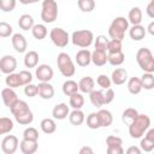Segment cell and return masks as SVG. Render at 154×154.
<instances>
[{
	"instance_id": "obj_56",
	"label": "cell",
	"mask_w": 154,
	"mask_h": 154,
	"mask_svg": "<svg viewBox=\"0 0 154 154\" xmlns=\"http://www.w3.org/2000/svg\"><path fill=\"white\" fill-rule=\"evenodd\" d=\"M147 29H148V32H149L150 35H154V22H150Z\"/></svg>"
},
{
	"instance_id": "obj_52",
	"label": "cell",
	"mask_w": 154,
	"mask_h": 154,
	"mask_svg": "<svg viewBox=\"0 0 154 154\" xmlns=\"http://www.w3.org/2000/svg\"><path fill=\"white\" fill-rule=\"evenodd\" d=\"M107 154H124L123 146L120 147H107Z\"/></svg>"
},
{
	"instance_id": "obj_31",
	"label": "cell",
	"mask_w": 154,
	"mask_h": 154,
	"mask_svg": "<svg viewBox=\"0 0 154 154\" xmlns=\"http://www.w3.org/2000/svg\"><path fill=\"white\" fill-rule=\"evenodd\" d=\"M14 119H16V122H17L18 124H20V125H29V124H31L32 120H34V114H32L31 109H28V111H25V112L18 114V116H14Z\"/></svg>"
},
{
	"instance_id": "obj_47",
	"label": "cell",
	"mask_w": 154,
	"mask_h": 154,
	"mask_svg": "<svg viewBox=\"0 0 154 154\" xmlns=\"http://www.w3.org/2000/svg\"><path fill=\"white\" fill-rule=\"evenodd\" d=\"M96 83L102 89H108V88H111V84H112L111 78L108 76H106V75H99L97 78H96Z\"/></svg>"
},
{
	"instance_id": "obj_3",
	"label": "cell",
	"mask_w": 154,
	"mask_h": 154,
	"mask_svg": "<svg viewBox=\"0 0 154 154\" xmlns=\"http://www.w3.org/2000/svg\"><path fill=\"white\" fill-rule=\"evenodd\" d=\"M136 61L144 72H154V58L149 48H140L136 53Z\"/></svg>"
},
{
	"instance_id": "obj_34",
	"label": "cell",
	"mask_w": 154,
	"mask_h": 154,
	"mask_svg": "<svg viewBox=\"0 0 154 154\" xmlns=\"http://www.w3.org/2000/svg\"><path fill=\"white\" fill-rule=\"evenodd\" d=\"M13 129V120L8 117H0V135L8 134Z\"/></svg>"
},
{
	"instance_id": "obj_38",
	"label": "cell",
	"mask_w": 154,
	"mask_h": 154,
	"mask_svg": "<svg viewBox=\"0 0 154 154\" xmlns=\"http://www.w3.org/2000/svg\"><path fill=\"white\" fill-rule=\"evenodd\" d=\"M28 109H30V108H29V105H28L25 101H23V100H18V101L10 108V111H11V113H12L13 116H18V114H20V113H23V112H25V111H28Z\"/></svg>"
},
{
	"instance_id": "obj_29",
	"label": "cell",
	"mask_w": 154,
	"mask_h": 154,
	"mask_svg": "<svg viewBox=\"0 0 154 154\" xmlns=\"http://www.w3.org/2000/svg\"><path fill=\"white\" fill-rule=\"evenodd\" d=\"M63 93L66 96H71L76 93H78V83L72 81V79H67L63 83Z\"/></svg>"
},
{
	"instance_id": "obj_28",
	"label": "cell",
	"mask_w": 154,
	"mask_h": 154,
	"mask_svg": "<svg viewBox=\"0 0 154 154\" xmlns=\"http://www.w3.org/2000/svg\"><path fill=\"white\" fill-rule=\"evenodd\" d=\"M40 128H41V130H42L45 134L51 135V134L55 132V130H57V124H55L54 119H52V118H45V119L41 120Z\"/></svg>"
},
{
	"instance_id": "obj_8",
	"label": "cell",
	"mask_w": 154,
	"mask_h": 154,
	"mask_svg": "<svg viewBox=\"0 0 154 154\" xmlns=\"http://www.w3.org/2000/svg\"><path fill=\"white\" fill-rule=\"evenodd\" d=\"M19 147V141L14 135H7L1 141V150L4 154H14Z\"/></svg>"
},
{
	"instance_id": "obj_44",
	"label": "cell",
	"mask_w": 154,
	"mask_h": 154,
	"mask_svg": "<svg viewBox=\"0 0 154 154\" xmlns=\"http://www.w3.org/2000/svg\"><path fill=\"white\" fill-rule=\"evenodd\" d=\"M23 140H29V141H37L38 140V131L37 129L29 126L23 131Z\"/></svg>"
},
{
	"instance_id": "obj_22",
	"label": "cell",
	"mask_w": 154,
	"mask_h": 154,
	"mask_svg": "<svg viewBox=\"0 0 154 154\" xmlns=\"http://www.w3.org/2000/svg\"><path fill=\"white\" fill-rule=\"evenodd\" d=\"M126 19L132 25H140L141 22H142V11H141V8L137 7V6L132 7L129 11V14H128V18Z\"/></svg>"
},
{
	"instance_id": "obj_19",
	"label": "cell",
	"mask_w": 154,
	"mask_h": 154,
	"mask_svg": "<svg viewBox=\"0 0 154 154\" xmlns=\"http://www.w3.org/2000/svg\"><path fill=\"white\" fill-rule=\"evenodd\" d=\"M38 148L37 141H29V140H22L19 142V149L23 154H34L36 153Z\"/></svg>"
},
{
	"instance_id": "obj_27",
	"label": "cell",
	"mask_w": 154,
	"mask_h": 154,
	"mask_svg": "<svg viewBox=\"0 0 154 154\" xmlns=\"http://www.w3.org/2000/svg\"><path fill=\"white\" fill-rule=\"evenodd\" d=\"M89 99H90V102L94 107H102L105 105L103 102V91L102 90H93L90 94H89Z\"/></svg>"
},
{
	"instance_id": "obj_54",
	"label": "cell",
	"mask_w": 154,
	"mask_h": 154,
	"mask_svg": "<svg viewBox=\"0 0 154 154\" xmlns=\"http://www.w3.org/2000/svg\"><path fill=\"white\" fill-rule=\"evenodd\" d=\"M146 12H147V14H148L149 18H154V0H152V1L148 4Z\"/></svg>"
},
{
	"instance_id": "obj_45",
	"label": "cell",
	"mask_w": 154,
	"mask_h": 154,
	"mask_svg": "<svg viewBox=\"0 0 154 154\" xmlns=\"http://www.w3.org/2000/svg\"><path fill=\"white\" fill-rule=\"evenodd\" d=\"M16 0H0V10L2 12H12L16 7Z\"/></svg>"
},
{
	"instance_id": "obj_36",
	"label": "cell",
	"mask_w": 154,
	"mask_h": 154,
	"mask_svg": "<svg viewBox=\"0 0 154 154\" xmlns=\"http://www.w3.org/2000/svg\"><path fill=\"white\" fill-rule=\"evenodd\" d=\"M5 83L7 85V88H11V89H14V88H18L22 85L20 83V78H19V75L18 73H11V75H7L6 78H5Z\"/></svg>"
},
{
	"instance_id": "obj_17",
	"label": "cell",
	"mask_w": 154,
	"mask_h": 154,
	"mask_svg": "<svg viewBox=\"0 0 154 154\" xmlns=\"http://www.w3.org/2000/svg\"><path fill=\"white\" fill-rule=\"evenodd\" d=\"M76 63L81 67H85L91 63V52L89 49H79L76 53Z\"/></svg>"
},
{
	"instance_id": "obj_21",
	"label": "cell",
	"mask_w": 154,
	"mask_h": 154,
	"mask_svg": "<svg viewBox=\"0 0 154 154\" xmlns=\"http://www.w3.org/2000/svg\"><path fill=\"white\" fill-rule=\"evenodd\" d=\"M97 113L99 117V122H100V126L101 128H108L112 122H113V116L108 109H100Z\"/></svg>"
},
{
	"instance_id": "obj_51",
	"label": "cell",
	"mask_w": 154,
	"mask_h": 154,
	"mask_svg": "<svg viewBox=\"0 0 154 154\" xmlns=\"http://www.w3.org/2000/svg\"><path fill=\"white\" fill-rule=\"evenodd\" d=\"M113 100H114V91H113V89L112 88L106 89V93H103V102H105V105L111 103Z\"/></svg>"
},
{
	"instance_id": "obj_11",
	"label": "cell",
	"mask_w": 154,
	"mask_h": 154,
	"mask_svg": "<svg viewBox=\"0 0 154 154\" xmlns=\"http://www.w3.org/2000/svg\"><path fill=\"white\" fill-rule=\"evenodd\" d=\"M140 149L143 152H152L154 149V129H148L144 134V137L140 142Z\"/></svg>"
},
{
	"instance_id": "obj_14",
	"label": "cell",
	"mask_w": 154,
	"mask_h": 154,
	"mask_svg": "<svg viewBox=\"0 0 154 154\" xmlns=\"http://www.w3.org/2000/svg\"><path fill=\"white\" fill-rule=\"evenodd\" d=\"M1 99H2V101L5 103V106L8 107V108H11L19 100L17 93L11 88H4L1 90Z\"/></svg>"
},
{
	"instance_id": "obj_4",
	"label": "cell",
	"mask_w": 154,
	"mask_h": 154,
	"mask_svg": "<svg viewBox=\"0 0 154 154\" xmlns=\"http://www.w3.org/2000/svg\"><path fill=\"white\" fill-rule=\"evenodd\" d=\"M57 65H58V69H59L60 73L64 77H72L76 72V67H75V64H73L71 57L65 52H61V53L58 54Z\"/></svg>"
},
{
	"instance_id": "obj_49",
	"label": "cell",
	"mask_w": 154,
	"mask_h": 154,
	"mask_svg": "<svg viewBox=\"0 0 154 154\" xmlns=\"http://www.w3.org/2000/svg\"><path fill=\"white\" fill-rule=\"evenodd\" d=\"M106 144H107V147H120V146H123V140L118 136L109 135L106 138Z\"/></svg>"
},
{
	"instance_id": "obj_24",
	"label": "cell",
	"mask_w": 154,
	"mask_h": 154,
	"mask_svg": "<svg viewBox=\"0 0 154 154\" xmlns=\"http://www.w3.org/2000/svg\"><path fill=\"white\" fill-rule=\"evenodd\" d=\"M38 63V53L36 51H29L24 55V65L28 69L36 67Z\"/></svg>"
},
{
	"instance_id": "obj_39",
	"label": "cell",
	"mask_w": 154,
	"mask_h": 154,
	"mask_svg": "<svg viewBox=\"0 0 154 154\" xmlns=\"http://www.w3.org/2000/svg\"><path fill=\"white\" fill-rule=\"evenodd\" d=\"M137 116H138L137 109H136V108H132V107H129V108L124 109V112H123V114H122V120L129 125Z\"/></svg>"
},
{
	"instance_id": "obj_12",
	"label": "cell",
	"mask_w": 154,
	"mask_h": 154,
	"mask_svg": "<svg viewBox=\"0 0 154 154\" xmlns=\"http://www.w3.org/2000/svg\"><path fill=\"white\" fill-rule=\"evenodd\" d=\"M11 42H12V47L13 49L17 52V53H24L28 48V42H26V38L17 32V34H13L12 35V38H11Z\"/></svg>"
},
{
	"instance_id": "obj_10",
	"label": "cell",
	"mask_w": 154,
	"mask_h": 154,
	"mask_svg": "<svg viewBox=\"0 0 154 154\" xmlns=\"http://www.w3.org/2000/svg\"><path fill=\"white\" fill-rule=\"evenodd\" d=\"M53 75H54V71L49 65L41 64V65L36 66L35 76L40 82H49L53 78Z\"/></svg>"
},
{
	"instance_id": "obj_9",
	"label": "cell",
	"mask_w": 154,
	"mask_h": 154,
	"mask_svg": "<svg viewBox=\"0 0 154 154\" xmlns=\"http://www.w3.org/2000/svg\"><path fill=\"white\" fill-rule=\"evenodd\" d=\"M17 69V59L13 55L6 54L0 58V72L5 75H11Z\"/></svg>"
},
{
	"instance_id": "obj_55",
	"label": "cell",
	"mask_w": 154,
	"mask_h": 154,
	"mask_svg": "<svg viewBox=\"0 0 154 154\" xmlns=\"http://www.w3.org/2000/svg\"><path fill=\"white\" fill-rule=\"evenodd\" d=\"M78 154H94V150H93V148L89 147V146H83V147L79 149Z\"/></svg>"
},
{
	"instance_id": "obj_6",
	"label": "cell",
	"mask_w": 154,
	"mask_h": 154,
	"mask_svg": "<svg viewBox=\"0 0 154 154\" xmlns=\"http://www.w3.org/2000/svg\"><path fill=\"white\" fill-rule=\"evenodd\" d=\"M58 17V4L54 0H43L41 8V19L45 23H53Z\"/></svg>"
},
{
	"instance_id": "obj_53",
	"label": "cell",
	"mask_w": 154,
	"mask_h": 154,
	"mask_svg": "<svg viewBox=\"0 0 154 154\" xmlns=\"http://www.w3.org/2000/svg\"><path fill=\"white\" fill-rule=\"evenodd\" d=\"M124 154H142V150L140 149V147L137 146H130L125 152Z\"/></svg>"
},
{
	"instance_id": "obj_26",
	"label": "cell",
	"mask_w": 154,
	"mask_h": 154,
	"mask_svg": "<svg viewBox=\"0 0 154 154\" xmlns=\"http://www.w3.org/2000/svg\"><path fill=\"white\" fill-rule=\"evenodd\" d=\"M91 63L95 66H103L107 63V53L94 49L91 52Z\"/></svg>"
},
{
	"instance_id": "obj_7",
	"label": "cell",
	"mask_w": 154,
	"mask_h": 154,
	"mask_svg": "<svg viewBox=\"0 0 154 154\" xmlns=\"http://www.w3.org/2000/svg\"><path fill=\"white\" fill-rule=\"evenodd\" d=\"M49 38L53 42V45L59 48L66 47L70 41V36H69L67 31L64 30L63 28H53L49 31Z\"/></svg>"
},
{
	"instance_id": "obj_15",
	"label": "cell",
	"mask_w": 154,
	"mask_h": 154,
	"mask_svg": "<svg viewBox=\"0 0 154 154\" xmlns=\"http://www.w3.org/2000/svg\"><path fill=\"white\" fill-rule=\"evenodd\" d=\"M69 113H70V109H69V106L64 102L61 103H58L53 107L52 109V116L54 119H58V120H64L65 118L69 117Z\"/></svg>"
},
{
	"instance_id": "obj_35",
	"label": "cell",
	"mask_w": 154,
	"mask_h": 154,
	"mask_svg": "<svg viewBox=\"0 0 154 154\" xmlns=\"http://www.w3.org/2000/svg\"><path fill=\"white\" fill-rule=\"evenodd\" d=\"M125 54L123 52L114 53V54H107V63H109L112 66H119L124 63Z\"/></svg>"
},
{
	"instance_id": "obj_30",
	"label": "cell",
	"mask_w": 154,
	"mask_h": 154,
	"mask_svg": "<svg viewBox=\"0 0 154 154\" xmlns=\"http://www.w3.org/2000/svg\"><path fill=\"white\" fill-rule=\"evenodd\" d=\"M128 90L130 94L132 95H137L141 93L142 90V85H141V81L138 77H131L128 81Z\"/></svg>"
},
{
	"instance_id": "obj_41",
	"label": "cell",
	"mask_w": 154,
	"mask_h": 154,
	"mask_svg": "<svg viewBox=\"0 0 154 154\" xmlns=\"http://www.w3.org/2000/svg\"><path fill=\"white\" fill-rule=\"evenodd\" d=\"M107 43H108V38H106V36H103V35H99V36H96L95 42H94L95 51L107 52Z\"/></svg>"
},
{
	"instance_id": "obj_5",
	"label": "cell",
	"mask_w": 154,
	"mask_h": 154,
	"mask_svg": "<svg viewBox=\"0 0 154 154\" xmlns=\"http://www.w3.org/2000/svg\"><path fill=\"white\" fill-rule=\"evenodd\" d=\"M71 41L75 46L81 47L82 49H87L94 41V34L88 29L76 30L72 32Z\"/></svg>"
},
{
	"instance_id": "obj_48",
	"label": "cell",
	"mask_w": 154,
	"mask_h": 154,
	"mask_svg": "<svg viewBox=\"0 0 154 154\" xmlns=\"http://www.w3.org/2000/svg\"><path fill=\"white\" fill-rule=\"evenodd\" d=\"M18 75H19L22 85H28V84L31 83V81H32V75H31L30 71H28V70H22V71H19Z\"/></svg>"
},
{
	"instance_id": "obj_46",
	"label": "cell",
	"mask_w": 154,
	"mask_h": 154,
	"mask_svg": "<svg viewBox=\"0 0 154 154\" xmlns=\"http://www.w3.org/2000/svg\"><path fill=\"white\" fill-rule=\"evenodd\" d=\"M13 32L12 25L6 22H0V37H10Z\"/></svg>"
},
{
	"instance_id": "obj_25",
	"label": "cell",
	"mask_w": 154,
	"mask_h": 154,
	"mask_svg": "<svg viewBox=\"0 0 154 154\" xmlns=\"http://www.w3.org/2000/svg\"><path fill=\"white\" fill-rule=\"evenodd\" d=\"M34 25H35L34 18H32V16H30V14H28V13L22 14V16L19 17V19H18V26H19L20 29L25 30V31L31 30Z\"/></svg>"
},
{
	"instance_id": "obj_23",
	"label": "cell",
	"mask_w": 154,
	"mask_h": 154,
	"mask_svg": "<svg viewBox=\"0 0 154 154\" xmlns=\"http://www.w3.org/2000/svg\"><path fill=\"white\" fill-rule=\"evenodd\" d=\"M69 120H70V123L72 125L79 126V125H82L84 123L85 116H84V113H83L82 109H73L72 112L69 113Z\"/></svg>"
},
{
	"instance_id": "obj_42",
	"label": "cell",
	"mask_w": 154,
	"mask_h": 154,
	"mask_svg": "<svg viewBox=\"0 0 154 154\" xmlns=\"http://www.w3.org/2000/svg\"><path fill=\"white\" fill-rule=\"evenodd\" d=\"M77 5L82 12H91L95 8V1L94 0H78Z\"/></svg>"
},
{
	"instance_id": "obj_16",
	"label": "cell",
	"mask_w": 154,
	"mask_h": 154,
	"mask_svg": "<svg viewBox=\"0 0 154 154\" xmlns=\"http://www.w3.org/2000/svg\"><path fill=\"white\" fill-rule=\"evenodd\" d=\"M128 81V71L124 67H118L113 70L112 76H111V82L114 83L116 85H122Z\"/></svg>"
},
{
	"instance_id": "obj_18",
	"label": "cell",
	"mask_w": 154,
	"mask_h": 154,
	"mask_svg": "<svg viewBox=\"0 0 154 154\" xmlns=\"http://www.w3.org/2000/svg\"><path fill=\"white\" fill-rule=\"evenodd\" d=\"M95 88V81L90 76L83 77L78 82V90H81L83 94H90Z\"/></svg>"
},
{
	"instance_id": "obj_40",
	"label": "cell",
	"mask_w": 154,
	"mask_h": 154,
	"mask_svg": "<svg viewBox=\"0 0 154 154\" xmlns=\"http://www.w3.org/2000/svg\"><path fill=\"white\" fill-rule=\"evenodd\" d=\"M122 48H123L122 41H118V40H108V43H107V54H114V53L123 52Z\"/></svg>"
},
{
	"instance_id": "obj_43",
	"label": "cell",
	"mask_w": 154,
	"mask_h": 154,
	"mask_svg": "<svg viewBox=\"0 0 154 154\" xmlns=\"http://www.w3.org/2000/svg\"><path fill=\"white\" fill-rule=\"evenodd\" d=\"M87 126H88L89 129H93V130L101 128V126H100V122H99L97 113L93 112V113H90L89 116H87Z\"/></svg>"
},
{
	"instance_id": "obj_13",
	"label": "cell",
	"mask_w": 154,
	"mask_h": 154,
	"mask_svg": "<svg viewBox=\"0 0 154 154\" xmlns=\"http://www.w3.org/2000/svg\"><path fill=\"white\" fill-rule=\"evenodd\" d=\"M37 95L43 100H49L54 96V88L49 82H40L37 85Z\"/></svg>"
},
{
	"instance_id": "obj_32",
	"label": "cell",
	"mask_w": 154,
	"mask_h": 154,
	"mask_svg": "<svg viewBox=\"0 0 154 154\" xmlns=\"http://www.w3.org/2000/svg\"><path fill=\"white\" fill-rule=\"evenodd\" d=\"M140 81H141L142 89L152 90V89L154 88V76H153V73L144 72V73L140 77Z\"/></svg>"
},
{
	"instance_id": "obj_20",
	"label": "cell",
	"mask_w": 154,
	"mask_h": 154,
	"mask_svg": "<svg viewBox=\"0 0 154 154\" xmlns=\"http://www.w3.org/2000/svg\"><path fill=\"white\" fill-rule=\"evenodd\" d=\"M147 34V30L143 25H132L130 29H129V35L131 37V40L134 41H141L142 38H144Z\"/></svg>"
},
{
	"instance_id": "obj_33",
	"label": "cell",
	"mask_w": 154,
	"mask_h": 154,
	"mask_svg": "<svg viewBox=\"0 0 154 154\" xmlns=\"http://www.w3.org/2000/svg\"><path fill=\"white\" fill-rule=\"evenodd\" d=\"M31 34L36 40H43V38H46L48 30H47L46 25H43V24H35L31 29Z\"/></svg>"
},
{
	"instance_id": "obj_50",
	"label": "cell",
	"mask_w": 154,
	"mask_h": 154,
	"mask_svg": "<svg viewBox=\"0 0 154 154\" xmlns=\"http://www.w3.org/2000/svg\"><path fill=\"white\" fill-rule=\"evenodd\" d=\"M37 85L36 84H32V83H30V84H28V85H25L24 87V94L28 96V97H34V96H36L37 95Z\"/></svg>"
},
{
	"instance_id": "obj_37",
	"label": "cell",
	"mask_w": 154,
	"mask_h": 154,
	"mask_svg": "<svg viewBox=\"0 0 154 154\" xmlns=\"http://www.w3.org/2000/svg\"><path fill=\"white\" fill-rule=\"evenodd\" d=\"M83 105H84V97L82 94L76 93L70 96V106L73 109H81L83 107Z\"/></svg>"
},
{
	"instance_id": "obj_2",
	"label": "cell",
	"mask_w": 154,
	"mask_h": 154,
	"mask_svg": "<svg viewBox=\"0 0 154 154\" xmlns=\"http://www.w3.org/2000/svg\"><path fill=\"white\" fill-rule=\"evenodd\" d=\"M129 29V22L125 17H116L109 28H108V35L111 40H118L123 41L125 37V31Z\"/></svg>"
},
{
	"instance_id": "obj_1",
	"label": "cell",
	"mask_w": 154,
	"mask_h": 154,
	"mask_svg": "<svg viewBox=\"0 0 154 154\" xmlns=\"http://www.w3.org/2000/svg\"><path fill=\"white\" fill-rule=\"evenodd\" d=\"M150 128V118L147 114H140L129 124V135L132 138H141Z\"/></svg>"
}]
</instances>
